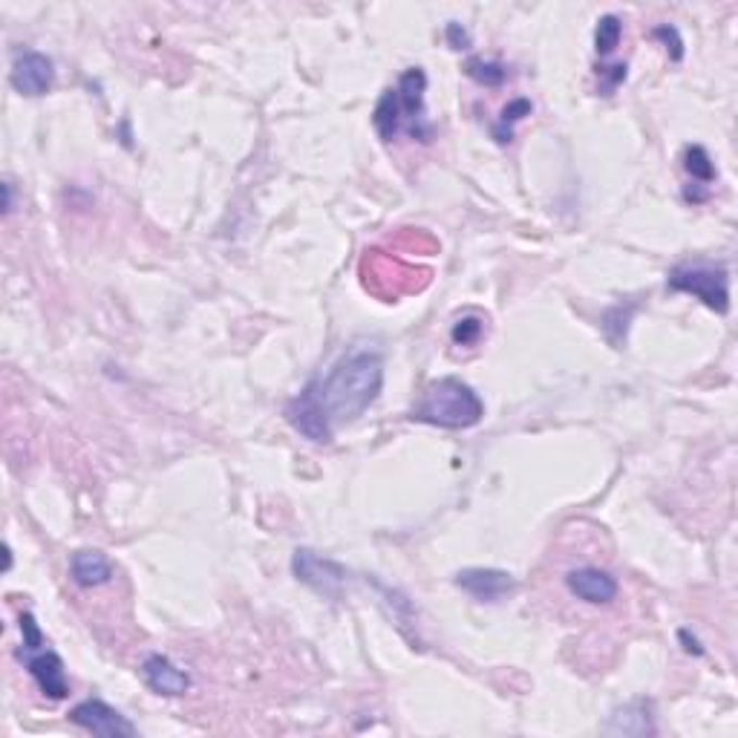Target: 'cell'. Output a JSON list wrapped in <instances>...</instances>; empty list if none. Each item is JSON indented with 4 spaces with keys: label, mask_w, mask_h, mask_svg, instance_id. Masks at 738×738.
<instances>
[{
    "label": "cell",
    "mask_w": 738,
    "mask_h": 738,
    "mask_svg": "<svg viewBox=\"0 0 738 738\" xmlns=\"http://www.w3.org/2000/svg\"><path fill=\"white\" fill-rule=\"evenodd\" d=\"M684 171H687V174L692 176V183L698 185L715 183L713 159H710V153H706L701 145H689V148L684 150Z\"/></svg>",
    "instance_id": "cell-14"
},
{
    "label": "cell",
    "mask_w": 738,
    "mask_h": 738,
    "mask_svg": "<svg viewBox=\"0 0 738 738\" xmlns=\"http://www.w3.org/2000/svg\"><path fill=\"white\" fill-rule=\"evenodd\" d=\"M534 104L528 99H514L508 101L505 110L499 113V118L493 122V127H490V134H493V139L499 141V145H508V141L514 139V125L516 122H523L525 116H531Z\"/></svg>",
    "instance_id": "cell-13"
},
{
    "label": "cell",
    "mask_w": 738,
    "mask_h": 738,
    "mask_svg": "<svg viewBox=\"0 0 738 738\" xmlns=\"http://www.w3.org/2000/svg\"><path fill=\"white\" fill-rule=\"evenodd\" d=\"M485 415V401L462 378H439L424 390L422 401L410 410V418L441 430H467Z\"/></svg>",
    "instance_id": "cell-3"
},
{
    "label": "cell",
    "mask_w": 738,
    "mask_h": 738,
    "mask_svg": "<svg viewBox=\"0 0 738 738\" xmlns=\"http://www.w3.org/2000/svg\"><path fill=\"white\" fill-rule=\"evenodd\" d=\"M21 623V647H17V661L26 666V672L33 675L35 684L41 687V692L52 701L70 696V680L64 661L55 649H50L47 638H43L41 626L35 621L33 612H24L17 617Z\"/></svg>",
    "instance_id": "cell-4"
},
{
    "label": "cell",
    "mask_w": 738,
    "mask_h": 738,
    "mask_svg": "<svg viewBox=\"0 0 738 738\" xmlns=\"http://www.w3.org/2000/svg\"><path fill=\"white\" fill-rule=\"evenodd\" d=\"M427 75L422 67H410L401 73L396 87H387L373 110V125L384 141H396L404 130L413 141H430L433 125L424 110Z\"/></svg>",
    "instance_id": "cell-2"
},
{
    "label": "cell",
    "mask_w": 738,
    "mask_h": 738,
    "mask_svg": "<svg viewBox=\"0 0 738 738\" xmlns=\"http://www.w3.org/2000/svg\"><path fill=\"white\" fill-rule=\"evenodd\" d=\"M9 82H12V87H15L21 96H29V99L47 96L52 82H55L52 59H47V55L38 50L15 52V61H12V70H9Z\"/></svg>",
    "instance_id": "cell-8"
},
{
    "label": "cell",
    "mask_w": 738,
    "mask_h": 738,
    "mask_svg": "<svg viewBox=\"0 0 738 738\" xmlns=\"http://www.w3.org/2000/svg\"><path fill=\"white\" fill-rule=\"evenodd\" d=\"M623 35V21L617 15H603L595 26V50L598 55H612Z\"/></svg>",
    "instance_id": "cell-16"
},
{
    "label": "cell",
    "mask_w": 738,
    "mask_h": 738,
    "mask_svg": "<svg viewBox=\"0 0 738 738\" xmlns=\"http://www.w3.org/2000/svg\"><path fill=\"white\" fill-rule=\"evenodd\" d=\"M445 35H448V41L453 50H467V47H471V33H467L462 24H456V21H450Z\"/></svg>",
    "instance_id": "cell-20"
},
{
    "label": "cell",
    "mask_w": 738,
    "mask_h": 738,
    "mask_svg": "<svg viewBox=\"0 0 738 738\" xmlns=\"http://www.w3.org/2000/svg\"><path fill=\"white\" fill-rule=\"evenodd\" d=\"M465 73L471 75L473 82L481 84V87H502L508 78L505 64H499V61L490 59H467Z\"/></svg>",
    "instance_id": "cell-15"
},
{
    "label": "cell",
    "mask_w": 738,
    "mask_h": 738,
    "mask_svg": "<svg viewBox=\"0 0 738 738\" xmlns=\"http://www.w3.org/2000/svg\"><path fill=\"white\" fill-rule=\"evenodd\" d=\"M291 572L309 589H315L324 598H340L347 589V568L335 560H326L312 548H298L291 556Z\"/></svg>",
    "instance_id": "cell-6"
},
{
    "label": "cell",
    "mask_w": 738,
    "mask_h": 738,
    "mask_svg": "<svg viewBox=\"0 0 738 738\" xmlns=\"http://www.w3.org/2000/svg\"><path fill=\"white\" fill-rule=\"evenodd\" d=\"M481 333H485V317L465 315V317H459L456 324H453V333H450V338H453V343L473 347V343H479Z\"/></svg>",
    "instance_id": "cell-17"
},
{
    "label": "cell",
    "mask_w": 738,
    "mask_h": 738,
    "mask_svg": "<svg viewBox=\"0 0 738 738\" xmlns=\"http://www.w3.org/2000/svg\"><path fill=\"white\" fill-rule=\"evenodd\" d=\"M3 211H12V185L3 183Z\"/></svg>",
    "instance_id": "cell-22"
},
{
    "label": "cell",
    "mask_w": 738,
    "mask_h": 738,
    "mask_svg": "<svg viewBox=\"0 0 738 738\" xmlns=\"http://www.w3.org/2000/svg\"><path fill=\"white\" fill-rule=\"evenodd\" d=\"M565 586H568L574 598L591 605L612 603L617 598V591H621L612 574L603 572V568H595V565H583V568H574V572L565 574Z\"/></svg>",
    "instance_id": "cell-10"
},
{
    "label": "cell",
    "mask_w": 738,
    "mask_h": 738,
    "mask_svg": "<svg viewBox=\"0 0 738 738\" xmlns=\"http://www.w3.org/2000/svg\"><path fill=\"white\" fill-rule=\"evenodd\" d=\"M70 577L82 589H99L104 583L113 580V563L104 551L96 548H82L70 556Z\"/></svg>",
    "instance_id": "cell-12"
},
{
    "label": "cell",
    "mask_w": 738,
    "mask_h": 738,
    "mask_svg": "<svg viewBox=\"0 0 738 738\" xmlns=\"http://www.w3.org/2000/svg\"><path fill=\"white\" fill-rule=\"evenodd\" d=\"M666 286L680 295H692L718 315L730 312V277H727V268L718 263H706V260L680 263L670 272Z\"/></svg>",
    "instance_id": "cell-5"
},
{
    "label": "cell",
    "mask_w": 738,
    "mask_h": 738,
    "mask_svg": "<svg viewBox=\"0 0 738 738\" xmlns=\"http://www.w3.org/2000/svg\"><path fill=\"white\" fill-rule=\"evenodd\" d=\"M652 38H655V41H664V47H666V52H670L672 61L684 59V41H680V33L672 24L655 26V29H652Z\"/></svg>",
    "instance_id": "cell-18"
},
{
    "label": "cell",
    "mask_w": 738,
    "mask_h": 738,
    "mask_svg": "<svg viewBox=\"0 0 738 738\" xmlns=\"http://www.w3.org/2000/svg\"><path fill=\"white\" fill-rule=\"evenodd\" d=\"M598 75L603 78V84H600V92H603V96H612V92L617 90L623 82H626L629 67H626L623 61H617V64H609V67H598Z\"/></svg>",
    "instance_id": "cell-19"
},
{
    "label": "cell",
    "mask_w": 738,
    "mask_h": 738,
    "mask_svg": "<svg viewBox=\"0 0 738 738\" xmlns=\"http://www.w3.org/2000/svg\"><path fill=\"white\" fill-rule=\"evenodd\" d=\"M456 586L481 603H499L520 589L514 574L502 572V568H465L456 574Z\"/></svg>",
    "instance_id": "cell-9"
},
{
    "label": "cell",
    "mask_w": 738,
    "mask_h": 738,
    "mask_svg": "<svg viewBox=\"0 0 738 738\" xmlns=\"http://www.w3.org/2000/svg\"><path fill=\"white\" fill-rule=\"evenodd\" d=\"M141 678H145V684H148L157 696L165 698H179L191 689V675L185 670H179V666L165 655L145 658V664H141Z\"/></svg>",
    "instance_id": "cell-11"
},
{
    "label": "cell",
    "mask_w": 738,
    "mask_h": 738,
    "mask_svg": "<svg viewBox=\"0 0 738 738\" xmlns=\"http://www.w3.org/2000/svg\"><path fill=\"white\" fill-rule=\"evenodd\" d=\"M680 640H684V649H687L689 655H704V649H701V643H698V638H689V631H687V629L680 631Z\"/></svg>",
    "instance_id": "cell-21"
},
{
    "label": "cell",
    "mask_w": 738,
    "mask_h": 738,
    "mask_svg": "<svg viewBox=\"0 0 738 738\" xmlns=\"http://www.w3.org/2000/svg\"><path fill=\"white\" fill-rule=\"evenodd\" d=\"M70 722L82 730L92 733L101 738H130L136 736V724H130L125 715L104 704L101 698H87L82 704H75L70 710Z\"/></svg>",
    "instance_id": "cell-7"
},
{
    "label": "cell",
    "mask_w": 738,
    "mask_h": 738,
    "mask_svg": "<svg viewBox=\"0 0 738 738\" xmlns=\"http://www.w3.org/2000/svg\"><path fill=\"white\" fill-rule=\"evenodd\" d=\"M384 387V355L375 343H352L335 366L286 404V422L315 445H329L335 430L358 422Z\"/></svg>",
    "instance_id": "cell-1"
}]
</instances>
